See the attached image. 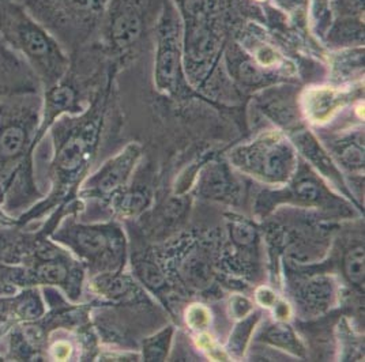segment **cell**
<instances>
[{
    "mask_svg": "<svg viewBox=\"0 0 365 362\" xmlns=\"http://www.w3.org/2000/svg\"><path fill=\"white\" fill-rule=\"evenodd\" d=\"M41 89L28 61L0 36V100L21 94H40Z\"/></svg>",
    "mask_w": 365,
    "mask_h": 362,
    "instance_id": "cell-10",
    "label": "cell"
},
{
    "mask_svg": "<svg viewBox=\"0 0 365 362\" xmlns=\"http://www.w3.org/2000/svg\"><path fill=\"white\" fill-rule=\"evenodd\" d=\"M149 0H108L106 36L113 51L123 52L139 40L148 16Z\"/></svg>",
    "mask_w": 365,
    "mask_h": 362,
    "instance_id": "cell-8",
    "label": "cell"
},
{
    "mask_svg": "<svg viewBox=\"0 0 365 362\" xmlns=\"http://www.w3.org/2000/svg\"><path fill=\"white\" fill-rule=\"evenodd\" d=\"M0 36L28 61L44 90L67 71L70 56L22 1L0 0Z\"/></svg>",
    "mask_w": 365,
    "mask_h": 362,
    "instance_id": "cell-3",
    "label": "cell"
},
{
    "mask_svg": "<svg viewBox=\"0 0 365 362\" xmlns=\"http://www.w3.org/2000/svg\"><path fill=\"white\" fill-rule=\"evenodd\" d=\"M235 165L263 180H288L296 164L294 151L279 135L269 133L254 143L233 151Z\"/></svg>",
    "mask_w": 365,
    "mask_h": 362,
    "instance_id": "cell-7",
    "label": "cell"
},
{
    "mask_svg": "<svg viewBox=\"0 0 365 362\" xmlns=\"http://www.w3.org/2000/svg\"><path fill=\"white\" fill-rule=\"evenodd\" d=\"M146 205V197L143 194H131V195H125L123 199H118L115 206L118 210L125 212H135L142 209V206Z\"/></svg>",
    "mask_w": 365,
    "mask_h": 362,
    "instance_id": "cell-22",
    "label": "cell"
},
{
    "mask_svg": "<svg viewBox=\"0 0 365 362\" xmlns=\"http://www.w3.org/2000/svg\"><path fill=\"white\" fill-rule=\"evenodd\" d=\"M3 202H4V188H3V184L0 181V207L3 206Z\"/></svg>",
    "mask_w": 365,
    "mask_h": 362,
    "instance_id": "cell-28",
    "label": "cell"
},
{
    "mask_svg": "<svg viewBox=\"0 0 365 362\" xmlns=\"http://www.w3.org/2000/svg\"><path fill=\"white\" fill-rule=\"evenodd\" d=\"M180 71V24L175 10L165 7L158 25V52L155 81L161 90L173 91Z\"/></svg>",
    "mask_w": 365,
    "mask_h": 362,
    "instance_id": "cell-9",
    "label": "cell"
},
{
    "mask_svg": "<svg viewBox=\"0 0 365 362\" xmlns=\"http://www.w3.org/2000/svg\"><path fill=\"white\" fill-rule=\"evenodd\" d=\"M41 110L40 94L0 100V181L4 188L1 209L13 218L44 197L34 177V138Z\"/></svg>",
    "mask_w": 365,
    "mask_h": 362,
    "instance_id": "cell-1",
    "label": "cell"
},
{
    "mask_svg": "<svg viewBox=\"0 0 365 362\" xmlns=\"http://www.w3.org/2000/svg\"><path fill=\"white\" fill-rule=\"evenodd\" d=\"M339 98L341 97L334 90L322 89V90L311 91L305 97L307 113L309 112V116L314 120H324L334 112Z\"/></svg>",
    "mask_w": 365,
    "mask_h": 362,
    "instance_id": "cell-12",
    "label": "cell"
},
{
    "mask_svg": "<svg viewBox=\"0 0 365 362\" xmlns=\"http://www.w3.org/2000/svg\"><path fill=\"white\" fill-rule=\"evenodd\" d=\"M293 195L307 205H319L324 200V190L312 177H302L293 187Z\"/></svg>",
    "mask_w": 365,
    "mask_h": 362,
    "instance_id": "cell-17",
    "label": "cell"
},
{
    "mask_svg": "<svg viewBox=\"0 0 365 362\" xmlns=\"http://www.w3.org/2000/svg\"><path fill=\"white\" fill-rule=\"evenodd\" d=\"M232 187V182L229 180L228 173H225L222 169H212L209 175H206L202 181V190L203 194L207 197H221L228 194Z\"/></svg>",
    "mask_w": 365,
    "mask_h": 362,
    "instance_id": "cell-16",
    "label": "cell"
},
{
    "mask_svg": "<svg viewBox=\"0 0 365 362\" xmlns=\"http://www.w3.org/2000/svg\"><path fill=\"white\" fill-rule=\"evenodd\" d=\"M86 46L71 52L70 64L61 79L44 90L41 123L34 138L36 149L44 139L52 124L61 116H73L82 113L85 108L86 91L89 89V81L85 76Z\"/></svg>",
    "mask_w": 365,
    "mask_h": 362,
    "instance_id": "cell-5",
    "label": "cell"
},
{
    "mask_svg": "<svg viewBox=\"0 0 365 362\" xmlns=\"http://www.w3.org/2000/svg\"><path fill=\"white\" fill-rule=\"evenodd\" d=\"M51 239L71 249L91 266V270L110 267L120 254L122 237L112 227L83 225L74 219H67L51 233Z\"/></svg>",
    "mask_w": 365,
    "mask_h": 362,
    "instance_id": "cell-6",
    "label": "cell"
},
{
    "mask_svg": "<svg viewBox=\"0 0 365 362\" xmlns=\"http://www.w3.org/2000/svg\"><path fill=\"white\" fill-rule=\"evenodd\" d=\"M230 234H232V240L239 247H250L258 239L255 227L245 221H235L232 224Z\"/></svg>",
    "mask_w": 365,
    "mask_h": 362,
    "instance_id": "cell-20",
    "label": "cell"
},
{
    "mask_svg": "<svg viewBox=\"0 0 365 362\" xmlns=\"http://www.w3.org/2000/svg\"><path fill=\"white\" fill-rule=\"evenodd\" d=\"M138 157L139 148L137 145L127 146L124 151L116 155L113 160L108 161L106 165L88 180L82 194L89 197H101L110 194L127 180L131 169L137 162Z\"/></svg>",
    "mask_w": 365,
    "mask_h": 362,
    "instance_id": "cell-11",
    "label": "cell"
},
{
    "mask_svg": "<svg viewBox=\"0 0 365 362\" xmlns=\"http://www.w3.org/2000/svg\"><path fill=\"white\" fill-rule=\"evenodd\" d=\"M140 275L143 278V281L153 287H160L164 284V279H163V275L160 274V272L150 264H143L140 267Z\"/></svg>",
    "mask_w": 365,
    "mask_h": 362,
    "instance_id": "cell-24",
    "label": "cell"
},
{
    "mask_svg": "<svg viewBox=\"0 0 365 362\" xmlns=\"http://www.w3.org/2000/svg\"><path fill=\"white\" fill-rule=\"evenodd\" d=\"M258 300L259 302H262L263 305L270 306V305L275 301V296H274L270 290H267V289H260L258 291Z\"/></svg>",
    "mask_w": 365,
    "mask_h": 362,
    "instance_id": "cell-26",
    "label": "cell"
},
{
    "mask_svg": "<svg viewBox=\"0 0 365 362\" xmlns=\"http://www.w3.org/2000/svg\"><path fill=\"white\" fill-rule=\"evenodd\" d=\"M302 297L307 306L309 305L311 308H323L331 301L333 285L327 279L317 278L307 284V286L302 291Z\"/></svg>",
    "mask_w": 365,
    "mask_h": 362,
    "instance_id": "cell-13",
    "label": "cell"
},
{
    "mask_svg": "<svg viewBox=\"0 0 365 362\" xmlns=\"http://www.w3.org/2000/svg\"><path fill=\"white\" fill-rule=\"evenodd\" d=\"M335 151L344 165L350 169H360L364 166V146L360 143V140L342 142L335 148Z\"/></svg>",
    "mask_w": 365,
    "mask_h": 362,
    "instance_id": "cell-19",
    "label": "cell"
},
{
    "mask_svg": "<svg viewBox=\"0 0 365 362\" xmlns=\"http://www.w3.org/2000/svg\"><path fill=\"white\" fill-rule=\"evenodd\" d=\"M232 309H233L236 316L242 317L251 309V305L243 297H236L232 302Z\"/></svg>",
    "mask_w": 365,
    "mask_h": 362,
    "instance_id": "cell-25",
    "label": "cell"
},
{
    "mask_svg": "<svg viewBox=\"0 0 365 362\" xmlns=\"http://www.w3.org/2000/svg\"><path fill=\"white\" fill-rule=\"evenodd\" d=\"M264 338L269 343H272L274 346L284 347L292 350L294 353H300L302 346L294 335V332L292 331V329L284 324H278L270 327L266 333Z\"/></svg>",
    "mask_w": 365,
    "mask_h": 362,
    "instance_id": "cell-18",
    "label": "cell"
},
{
    "mask_svg": "<svg viewBox=\"0 0 365 362\" xmlns=\"http://www.w3.org/2000/svg\"><path fill=\"white\" fill-rule=\"evenodd\" d=\"M257 319L258 317H254V315L247 317L243 323L235 330L232 338H230V347H233L235 351H242V350H244L245 342L248 341V336H250V333L252 331V327L255 326Z\"/></svg>",
    "mask_w": 365,
    "mask_h": 362,
    "instance_id": "cell-21",
    "label": "cell"
},
{
    "mask_svg": "<svg viewBox=\"0 0 365 362\" xmlns=\"http://www.w3.org/2000/svg\"><path fill=\"white\" fill-rule=\"evenodd\" d=\"M187 321H190L194 329H203L209 323V314L202 306H192L187 311Z\"/></svg>",
    "mask_w": 365,
    "mask_h": 362,
    "instance_id": "cell-23",
    "label": "cell"
},
{
    "mask_svg": "<svg viewBox=\"0 0 365 362\" xmlns=\"http://www.w3.org/2000/svg\"><path fill=\"white\" fill-rule=\"evenodd\" d=\"M103 109L104 103L98 95L88 109L76 118L61 116L52 124L49 128L53 142V154L49 164L52 190L48 197H43L31 209L16 218L11 217L9 225L29 227L58 206L71 202L97 150L103 127Z\"/></svg>",
    "mask_w": 365,
    "mask_h": 362,
    "instance_id": "cell-2",
    "label": "cell"
},
{
    "mask_svg": "<svg viewBox=\"0 0 365 362\" xmlns=\"http://www.w3.org/2000/svg\"><path fill=\"white\" fill-rule=\"evenodd\" d=\"M305 0H278V3L288 10H293V9H299Z\"/></svg>",
    "mask_w": 365,
    "mask_h": 362,
    "instance_id": "cell-27",
    "label": "cell"
},
{
    "mask_svg": "<svg viewBox=\"0 0 365 362\" xmlns=\"http://www.w3.org/2000/svg\"><path fill=\"white\" fill-rule=\"evenodd\" d=\"M342 267H344V274L346 275L350 284L357 287L363 286L364 285V248L361 245L350 248L344 257Z\"/></svg>",
    "mask_w": 365,
    "mask_h": 362,
    "instance_id": "cell-14",
    "label": "cell"
},
{
    "mask_svg": "<svg viewBox=\"0 0 365 362\" xmlns=\"http://www.w3.org/2000/svg\"><path fill=\"white\" fill-rule=\"evenodd\" d=\"M0 210H1V207H0Z\"/></svg>",
    "mask_w": 365,
    "mask_h": 362,
    "instance_id": "cell-29",
    "label": "cell"
},
{
    "mask_svg": "<svg viewBox=\"0 0 365 362\" xmlns=\"http://www.w3.org/2000/svg\"><path fill=\"white\" fill-rule=\"evenodd\" d=\"M22 4L63 49L76 52L104 24L108 0H24Z\"/></svg>",
    "mask_w": 365,
    "mask_h": 362,
    "instance_id": "cell-4",
    "label": "cell"
},
{
    "mask_svg": "<svg viewBox=\"0 0 365 362\" xmlns=\"http://www.w3.org/2000/svg\"><path fill=\"white\" fill-rule=\"evenodd\" d=\"M172 329L157 333L155 336L145 341L143 357L146 361H164L168 354V348L172 339Z\"/></svg>",
    "mask_w": 365,
    "mask_h": 362,
    "instance_id": "cell-15",
    "label": "cell"
}]
</instances>
